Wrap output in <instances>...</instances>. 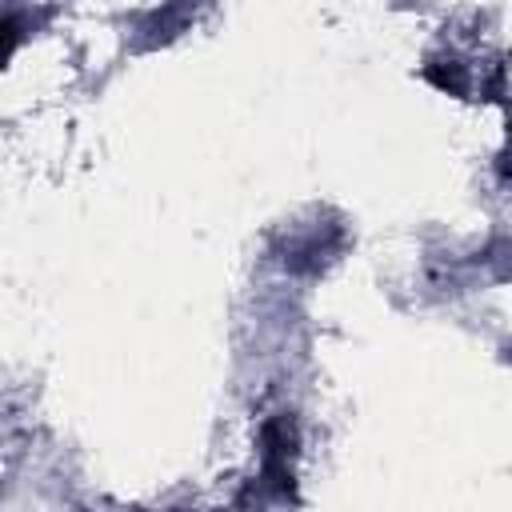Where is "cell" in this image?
<instances>
[{
    "mask_svg": "<svg viewBox=\"0 0 512 512\" xmlns=\"http://www.w3.org/2000/svg\"><path fill=\"white\" fill-rule=\"evenodd\" d=\"M12 48H16V20H0V68L8 64Z\"/></svg>",
    "mask_w": 512,
    "mask_h": 512,
    "instance_id": "obj_1",
    "label": "cell"
}]
</instances>
